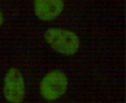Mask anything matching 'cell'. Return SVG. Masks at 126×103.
I'll use <instances>...</instances> for the list:
<instances>
[{
    "mask_svg": "<svg viewBox=\"0 0 126 103\" xmlns=\"http://www.w3.org/2000/svg\"><path fill=\"white\" fill-rule=\"evenodd\" d=\"M43 38L52 50L63 56H74L79 52L81 46L79 35L67 28H49L44 32Z\"/></svg>",
    "mask_w": 126,
    "mask_h": 103,
    "instance_id": "6da1fadb",
    "label": "cell"
},
{
    "mask_svg": "<svg viewBox=\"0 0 126 103\" xmlns=\"http://www.w3.org/2000/svg\"><path fill=\"white\" fill-rule=\"evenodd\" d=\"M69 86L67 74L60 69L48 72L39 83L41 97L48 102H56L66 94Z\"/></svg>",
    "mask_w": 126,
    "mask_h": 103,
    "instance_id": "7a4b0ae2",
    "label": "cell"
},
{
    "mask_svg": "<svg viewBox=\"0 0 126 103\" xmlns=\"http://www.w3.org/2000/svg\"><path fill=\"white\" fill-rule=\"evenodd\" d=\"M3 96L10 103H21L26 96L25 78L20 68L10 67L3 78Z\"/></svg>",
    "mask_w": 126,
    "mask_h": 103,
    "instance_id": "3957f363",
    "label": "cell"
},
{
    "mask_svg": "<svg viewBox=\"0 0 126 103\" xmlns=\"http://www.w3.org/2000/svg\"><path fill=\"white\" fill-rule=\"evenodd\" d=\"M65 9L63 0H33V11L37 19L50 22L57 19Z\"/></svg>",
    "mask_w": 126,
    "mask_h": 103,
    "instance_id": "277c9868",
    "label": "cell"
},
{
    "mask_svg": "<svg viewBox=\"0 0 126 103\" xmlns=\"http://www.w3.org/2000/svg\"><path fill=\"white\" fill-rule=\"evenodd\" d=\"M4 22H5V18H4L3 13L1 10V8H0V28L3 26Z\"/></svg>",
    "mask_w": 126,
    "mask_h": 103,
    "instance_id": "5b68a950",
    "label": "cell"
}]
</instances>
